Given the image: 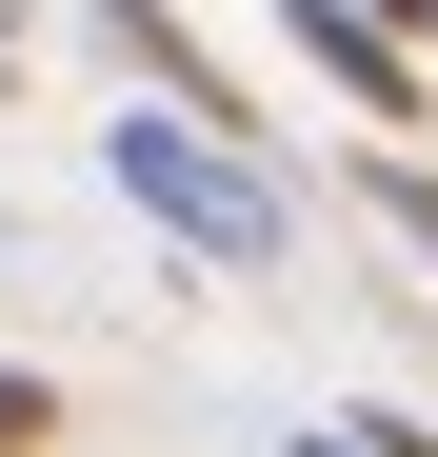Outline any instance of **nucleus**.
Returning <instances> with one entry per match:
<instances>
[{
	"instance_id": "nucleus-1",
	"label": "nucleus",
	"mask_w": 438,
	"mask_h": 457,
	"mask_svg": "<svg viewBox=\"0 0 438 457\" xmlns=\"http://www.w3.org/2000/svg\"><path fill=\"white\" fill-rule=\"evenodd\" d=\"M100 179H120L139 239H180V278H259L279 239H299V179H279L259 139H219V120L139 100V80H120V120H100Z\"/></svg>"
},
{
	"instance_id": "nucleus-2",
	"label": "nucleus",
	"mask_w": 438,
	"mask_h": 457,
	"mask_svg": "<svg viewBox=\"0 0 438 457\" xmlns=\"http://www.w3.org/2000/svg\"><path fill=\"white\" fill-rule=\"evenodd\" d=\"M80 21H100V60H120L139 100H180V120H219V139H259V100H240V60H219V40L180 21V0H80Z\"/></svg>"
},
{
	"instance_id": "nucleus-3",
	"label": "nucleus",
	"mask_w": 438,
	"mask_h": 457,
	"mask_svg": "<svg viewBox=\"0 0 438 457\" xmlns=\"http://www.w3.org/2000/svg\"><path fill=\"white\" fill-rule=\"evenodd\" d=\"M279 40H299V80H319V100H358L379 139H399V120H438V60H418V40H379L358 0H279Z\"/></svg>"
},
{
	"instance_id": "nucleus-4",
	"label": "nucleus",
	"mask_w": 438,
	"mask_h": 457,
	"mask_svg": "<svg viewBox=\"0 0 438 457\" xmlns=\"http://www.w3.org/2000/svg\"><path fill=\"white\" fill-rule=\"evenodd\" d=\"M358 199H379V219H399V259L438 278V160H399V139H379V160H358Z\"/></svg>"
},
{
	"instance_id": "nucleus-5",
	"label": "nucleus",
	"mask_w": 438,
	"mask_h": 457,
	"mask_svg": "<svg viewBox=\"0 0 438 457\" xmlns=\"http://www.w3.org/2000/svg\"><path fill=\"white\" fill-rule=\"evenodd\" d=\"M0 457H60V378L40 358H0Z\"/></svg>"
},
{
	"instance_id": "nucleus-6",
	"label": "nucleus",
	"mask_w": 438,
	"mask_h": 457,
	"mask_svg": "<svg viewBox=\"0 0 438 457\" xmlns=\"http://www.w3.org/2000/svg\"><path fill=\"white\" fill-rule=\"evenodd\" d=\"M339 437H358V457H438V418H399V398H358Z\"/></svg>"
},
{
	"instance_id": "nucleus-7",
	"label": "nucleus",
	"mask_w": 438,
	"mask_h": 457,
	"mask_svg": "<svg viewBox=\"0 0 438 457\" xmlns=\"http://www.w3.org/2000/svg\"><path fill=\"white\" fill-rule=\"evenodd\" d=\"M358 21H379V40H418V0H358Z\"/></svg>"
},
{
	"instance_id": "nucleus-8",
	"label": "nucleus",
	"mask_w": 438,
	"mask_h": 457,
	"mask_svg": "<svg viewBox=\"0 0 438 457\" xmlns=\"http://www.w3.org/2000/svg\"><path fill=\"white\" fill-rule=\"evenodd\" d=\"M279 457H358V437H339V418H319V437H279Z\"/></svg>"
},
{
	"instance_id": "nucleus-9",
	"label": "nucleus",
	"mask_w": 438,
	"mask_h": 457,
	"mask_svg": "<svg viewBox=\"0 0 438 457\" xmlns=\"http://www.w3.org/2000/svg\"><path fill=\"white\" fill-rule=\"evenodd\" d=\"M0 100H21V21H0Z\"/></svg>"
},
{
	"instance_id": "nucleus-10",
	"label": "nucleus",
	"mask_w": 438,
	"mask_h": 457,
	"mask_svg": "<svg viewBox=\"0 0 438 457\" xmlns=\"http://www.w3.org/2000/svg\"><path fill=\"white\" fill-rule=\"evenodd\" d=\"M418 60H438V0H418Z\"/></svg>"
},
{
	"instance_id": "nucleus-11",
	"label": "nucleus",
	"mask_w": 438,
	"mask_h": 457,
	"mask_svg": "<svg viewBox=\"0 0 438 457\" xmlns=\"http://www.w3.org/2000/svg\"><path fill=\"white\" fill-rule=\"evenodd\" d=\"M0 21H21V0H0Z\"/></svg>"
}]
</instances>
